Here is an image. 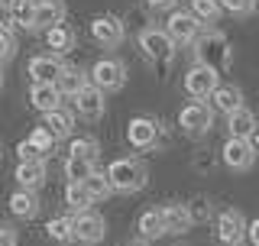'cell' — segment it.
<instances>
[{
  "label": "cell",
  "instance_id": "cell-1",
  "mask_svg": "<svg viewBox=\"0 0 259 246\" xmlns=\"http://www.w3.org/2000/svg\"><path fill=\"white\" fill-rule=\"evenodd\" d=\"M194 59H198V65H204V68L210 71H227L230 68V43H227L224 32H201L198 43H194Z\"/></svg>",
  "mask_w": 259,
  "mask_h": 246
},
{
  "label": "cell",
  "instance_id": "cell-2",
  "mask_svg": "<svg viewBox=\"0 0 259 246\" xmlns=\"http://www.w3.org/2000/svg\"><path fill=\"white\" fill-rule=\"evenodd\" d=\"M104 175H107L110 188L120 191V194H133V191H140V188H146V166L140 159H133V155L113 159Z\"/></svg>",
  "mask_w": 259,
  "mask_h": 246
},
{
  "label": "cell",
  "instance_id": "cell-3",
  "mask_svg": "<svg viewBox=\"0 0 259 246\" xmlns=\"http://www.w3.org/2000/svg\"><path fill=\"white\" fill-rule=\"evenodd\" d=\"M88 81L104 94L120 91L123 81H126V68H123V62H117V59H97L91 65V71H88Z\"/></svg>",
  "mask_w": 259,
  "mask_h": 246
},
{
  "label": "cell",
  "instance_id": "cell-4",
  "mask_svg": "<svg viewBox=\"0 0 259 246\" xmlns=\"http://www.w3.org/2000/svg\"><path fill=\"white\" fill-rule=\"evenodd\" d=\"M140 49L146 52V59H152V62H172V55H175V43L162 26L143 29L140 32Z\"/></svg>",
  "mask_w": 259,
  "mask_h": 246
},
{
  "label": "cell",
  "instance_id": "cell-5",
  "mask_svg": "<svg viewBox=\"0 0 259 246\" xmlns=\"http://www.w3.org/2000/svg\"><path fill=\"white\" fill-rule=\"evenodd\" d=\"M210 123H214V110H210V104H204V101L185 104L182 113H178V127L188 136H204L210 130Z\"/></svg>",
  "mask_w": 259,
  "mask_h": 246
},
{
  "label": "cell",
  "instance_id": "cell-6",
  "mask_svg": "<svg viewBox=\"0 0 259 246\" xmlns=\"http://www.w3.org/2000/svg\"><path fill=\"white\" fill-rule=\"evenodd\" d=\"M165 32L172 36L175 46L198 43V36H201V20H198L194 13H188V10H175L172 16H168V23H165Z\"/></svg>",
  "mask_w": 259,
  "mask_h": 246
},
{
  "label": "cell",
  "instance_id": "cell-7",
  "mask_svg": "<svg viewBox=\"0 0 259 246\" xmlns=\"http://www.w3.org/2000/svg\"><path fill=\"white\" fill-rule=\"evenodd\" d=\"M217 240H221V246H240L246 240V220L240 211L227 208L217 214Z\"/></svg>",
  "mask_w": 259,
  "mask_h": 246
},
{
  "label": "cell",
  "instance_id": "cell-8",
  "mask_svg": "<svg viewBox=\"0 0 259 246\" xmlns=\"http://www.w3.org/2000/svg\"><path fill=\"white\" fill-rule=\"evenodd\" d=\"M91 36H94V43L97 46H104V49H117L120 43H123V23H120V16H113V13H104V16H94L91 20Z\"/></svg>",
  "mask_w": 259,
  "mask_h": 246
},
{
  "label": "cell",
  "instance_id": "cell-9",
  "mask_svg": "<svg viewBox=\"0 0 259 246\" xmlns=\"http://www.w3.org/2000/svg\"><path fill=\"white\" fill-rule=\"evenodd\" d=\"M126 143L133 149H152L159 143V120L156 117H133L126 123Z\"/></svg>",
  "mask_w": 259,
  "mask_h": 246
},
{
  "label": "cell",
  "instance_id": "cell-10",
  "mask_svg": "<svg viewBox=\"0 0 259 246\" xmlns=\"http://www.w3.org/2000/svg\"><path fill=\"white\" fill-rule=\"evenodd\" d=\"M256 162V146L253 139H227L224 143V166L233 172H246Z\"/></svg>",
  "mask_w": 259,
  "mask_h": 246
},
{
  "label": "cell",
  "instance_id": "cell-11",
  "mask_svg": "<svg viewBox=\"0 0 259 246\" xmlns=\"http://www.w3.org/2000/svg\"><path fill=\"white\" fill-rule=\"evenodd\" d=\"M221 75L217 71H210V68H204V65H194V68H188V75H185V91H188L194 101H204V97H210L217 91V81Z\"/></svg>",
  "mask_w": 259,
  "mask_h": 246
},
{
  "label": "cell",
  "instance_id": "cell-12",
  "mask_svg": "<svg viewBox=\"0 0 259 246\" xmlns=\"http://www.w3.org/2000/svg\"><path fill=\"white\" fill-rule=\"evenodd\" d=\"M26 71H29V78H32V85H59V78H62V71H65V65L59 55H36L29 65H26Z\"/></svg>",
  "mask_w": 259,
  "mask_h": 246
},
{
  "label": "cell",
  "instance_id": "cell-13",
  "mask_svg": "<svg viewBox=\"0 0 259 246\" xmlns=\"http://www.w3.org/2000/svg\"><path fill=\"white\" fill-rule=\"evenodd\" d=\"M104 233H107V224H104V217L97 214V211H81L75 214V240L78 243H101Z\"/></svg>",
  "mask_w": 259,
  "mask_h": 246
},
{
  "label": "cell",
  "instance_id": "cell-14",
  "mask_svg": "<svg viewBox=\"0 0 259 246\" xmlns=\"http://www.w3.org/2000/svg\"><path fill=\"white\" fill-rule=\"evenodd\" d=\"M71 104H75V113L84 120H101L104 117V91H97L94 85H88L84 91H78L71 97Z\"/></svg>",
  "mask_w": 259,
  "mask_h": 246
},
{
  "label": "cell",
  "instance_id": "cell-15",
  "mask_svg": "<svg viewBox=\"0 0 259 246\" xmlns=\"http://www.w3.org/2000/svg\"><path fill=\"white\" fill-rule=\"evenodd\" d=\"M65 23V0H36L32 29H52Z\"/></svg>",
  "mask_w": 259,
  "mask_h": 246
},
{
  "label": "cell",
  "instance_id": "cell-16",
  "mask_svg": "<svg viewBox=\"0 0 259 246\" xmlns=\"http://www.w3.org/2000/svg\"><path fill=\"white\" fill-rule=\"evenodd\" d=\"M159 217H162V230L165 233H185L191 227V217H188V208L178 201H168L159 208Z\"/></svg>",
  "mask_w": 259,
  "mask_h": 246
},
{
  "label": "cell",
  "instance_id": "cell-17",
  "mask_svg": "<svg viewBox=\"0 0 259 246\" xmlns=\"http://www.w3.org/2000/svg\"><path fill=\"white\" fill-rule=\"evenodd\" d=\"M227 130H230V136H233V139H253V133L259 130L256 113L249 110V107L233 110L230 117H227Z\"/></svg>",
  "mask_w": 259,
  "mask_h": 246
},
{
  "label": "cell",
  "instance_id": "cell-18",
  "mask_svg": "<svg viewBox=\"0 0 259 246\" xmlns=\"http://www.w3.org/2000/svg\"><path fill=\"white\" fill-rule=\"evenodd\" d=\"M243 107V94H240V88L237 85H217V91L210 94V110H221L230 117L233 110H240Z\"/></svg>",
  "mask_w": 259,
  "mask_h": 246
},
{
  "label": "cell",
  "instance_id": "cell-19",
  "mask_svg": "<svg viewBox=\"0 0 259 246\" xmlns=\"http://www.w3.org/2000/svg\"><path fill=\"white\" fill-rule=\"evenodd\" d=\"M29 104L36 110H42V113H52V110L62 107V94H59V88H55V85H32Z\"/></svg>",
  "mask_w": 259,
  "mask_h": 246
},
{
  "label": "cell",
  "instance_id": "cell-20",
  "mask_svg": "<svg viewBox=\"0 0 259 246\" xmlns=\"http://www.w3.org/2000/svg\"><path fill=\"white\" fill-rule=\"evenodd\" d=\"M13 178L20 182V188L36 191V188L46 182V162H20L16 172H13Z\"/></svg>",
  "mask_w": 259,
  "mask_h": 246
},
{
  "label": "cell",
  "instance_id": "cell-21",
  "mask_svg": "<svg viewBox=\"0 0 259 246\" xmlns=\"http://www.w3.org/2000/svg\"><path fill=\"white\" fill-rule=\"evenodd\" d=\"M10 211H13V217H20V220H32V217L39 214V198H36V191H26V188L13 191V194H10Z\"/></svg>",
  "mask_w": 259,
  "mask_h": 246
},
{
  "label": "cell",
  "instance_id": "cell-22",
  "mask_svg": "<svg viewBox=\"0 0 259 246\" xmlns=\"http://www.w3.org/2000/svg\"><path fill=\"white\" fill-rule=\"evenodd\" d=\"M91 85V81H88V75L81 68H75V65H65V71H62V78H59V94L62 97H75L78 91H84V88Z\"/></svg>",
  "mask_w": 259,
  "mask_h": 246
},
{
  "label": "cell",
  "instance_id": "cell-23",
  "mask_svg": "<svg viewBox=\"0 0 259 246\" xmlns=\"http://www.w3.org/2000/svg\"><path fill=\"white\" fill-rule=\"evenodd\" d=\"M46 46L52 49V55H65V52H71L75 49V29L71 26H52V29H46Z\"/></svg>",
  "mask_w": 259,
  "mask_h": 246
},
{
  "label": "cell",
  "instance_id": "cell-24",
  "mask_svg": "<svg viewBox=\"0 0 259 246\" xmlns=\"http://www.w3.org/2000/svg\"><path fill=\"white\" fill-rule=\"evenodd\" d=\"M42 127H46L55 139H65V136H71V130H75V117H71L65 107H59V110L46 113V123H42Z\"/></svg>",
  "mask_w": 259,
  "mask_h": 246
},
{
  "label": "cell",
  "instance_id": "cell-25",
  "mask_svg": "<svg viewBox=\"0 0 259 246\" xmlns=\"http://www.w3.org/2000/svg\"><path fill=\"white\" fill-rule=\"evenodd\" d=\"M136 233H140V240H146V243H149V240H159V236L165 233V230H162V217H159L156 208L140 214V220H136Z\"/></svg>",
  "mask_w": 259,
  "mask_h": 246
},
{
  "label": "cell",
  "instance_id": "cell-26",
  "mask_svg": "<svg viewBox=\"0 0 259 246\" xmlns=\"http://www.w3.org/2000/svg\"><path fill=\"white\" fill-rule=\"evenodd\" d=\"M94 172H97L94 162L75 159V155H68V159H65V178H68V185H84Z\"/></svg>",
  "mask_w": 259,
  "mask_h": 246
},
{
  "label": "cell",
  "instance_id": "cell-27",
  "mask_svg": "<svg viewBox=\"0 0 259 246\" xmlns=\"http://www.w3.org/2000/svg\"><path fill=\"white\" fill-rule=\"evenodd\" d=\"M46 233L55 243H71L75 240V217H52L46 224Z\"/></svg>",
  "mask_w": 259,
  "mask_h": 246
},
{
  "label": "cell",
  "instance_id": "cell-28",
  "mask_svg": "<svg viewBox=\"0 0 259 246\" xmlns=\"http://www.w3.org/2000/svg\"><path fill=\"white\" fill-rule=\"evenodd\" d=\"M10 16H13V23L20 29H29L32 32V16H36V0H10Z\"/></svg>",
  "mask_w": 259,
  "mask_h": 246
},
{
  "label": "cell",
  "instance_id": "cell-29",
  "mask_svg": "<svg viewBox=\"0 0 259 246\" xmlns=\"http://www.w3.org/2000/svg\"><path fill=\"white\" fill-rule=\"evenodd\" d=\"M68 155H75V159H84V162H94V166H97L101 143H97V139H91V136H78V139H71Z\"/></svg>",
  "mask_w": 259,
  "mask_h": 246
},
{
  "label": "cell",
  "instance_id": "cell-30",
  "mask_svg": "<svg viewBox=\"0 0 259 246\" xmlns=\"http://www.w3.org/2000/svg\"><path fill=\"white\" fill-rule=\"evenodd\" d=\"M65 204H68L75 214H81V211H91V194H88V188L84 185H68L65 188Z\"/></svg>",
  "mask_w": 259,
  "mask_h": 246
},
{
  "label": "cell",
  "instance_id": "cell-31",
  "mask_svg": "<svg viewBox=\"0 0 259 246\" xmlns=\"http://www.w3.org/2000/svg\"><path fill=\"white\" fill-rule=\"evenodd\" d=\"M84 188H88V194H91V201H104V198H110V191H113L104 172H94V175L84 182Z\"/></svg>",
  "mask_w": 259,
  "mask_h": 246
},
{
  "label": "cell",
  "instance_id": "cell-32",
  "mask_svg": "<svg viewBox=\"0 0 259 246\" xmlns=\"http://www.w3.org/2000/svg\"><path fill=\"white\" fill-rule=\"evenodd\" d=\"M191 13L201 23H214L221 16V0H191Z\"/></svg>",
  "mask_w": 259,
  "mask_h": 246
},
{
  "label": "cell",
  "instance_id": "cell-33",
  "mask_svg": "<svg viewBox=\"0 0 259 246\" xmlns=\"http://www.w3.org/2000/svg\"><path fill=\"white\" fill-rule=\"evenodd\" d=\"M29 143L36 146V149L42 152V155H49V152L55 149V146H59V139H55L52 133H49L46 127H36V130H32V136H29Z\"/></svg>",
  "mask_w": 259,
  "mask_h": 246
},
{
  "label": "cell",
  "instance_id": "cell-34",
  "mask_svg": "<svg viewBox=\"0 0 259 246\" xmlns=\"http://www.w3.org/2000/svg\"><path fill=\"white\" fill-rule=\"evenodd\" d=\"M185 208H188L191 224H194V220H207V217H210V204H207L204 198H194L191 204H185Z\"/></svg>",
  "mask_w": 259,
  "mask_h": 246
},
{
  "label": "cell",
  "instance_id": "cell-35",
  "mask_svg": "<svg viewBox=\"0 0 259 246\" xmlns=\"http://www.w3.org/2000/svg\"><path fill=\"white\" fill-rule=\"evenodd\" d=\"M16 155H20V162H42V159H46V155L39 152L36 146L29 143V139H23V143L16 146Z\"/></svg>",
  "mask_w": 259,
  "mask_h": 246
},
{
  "label": "cell",
  "instance_id": "cell-36",
  "mask_svg": "<svg viewBox=\"0 0 259 246\" xmlns=\"http://www.w3.org/2000/svg\"><path fill=\"white\" fill-rule=\"evenodd\" d=\"M16 55V39L10 32H0V65H7Z\"/></svg>",
  "mask_w": 259,
  "mask_h": 246
},
{
  "label": "cell",
  "instance_id": "cell-37",
  "mask_svg": "<svg viewBox=\"0 0 259 246\" xmlns=\"http://www.w3.org/2000/svg\"><path fill=\"white\" fill-rule=\"evenodd\" d=\"M221 7L230 13H249L256 7V0H221Z\"/></svg>",
  "mask_w": 259,
  "mask_h": 246
},
{
  "label": "cell",
  "instance_id": "cell-38",
  "mask_svg": "<svg viewBox=\"0 0 259 246\" xmlns=\"http://www.w3.org/2000/svg\"><path fill=\"white\" fill-rule=\"evenodd\" d=\"M13 29H16V23H13V16H10V7L0 4V32H10V36H13Z\"/></svg>",
  "mask_w": 259,
  "mask_h": 246
},
{
  "label": "cell",
  "instance_id": "cell-39",
  "mask_svg": "<svg viewBox=\"0 0 259 246\" xmlns=\"http://www.w3.org/2000/svg\"><path fill=\"white\" fill-rule=\"evenodd\" d=\"M0 246H16V230L13 227H0Z\"/></svg>",
  "mask_w": 259,
  "mask_h": 246
},
{
  "label": "cell",
  "instance_id": "cell-40",
  "mask_svg": "<svg viewBox=\"0 0 259 246\" xmlns=\"http://www.w3.org/2000/svg\"><path fill=\"white\" fill-rule=\"evenodd\" d=\"M246 240L253 246H259V217L253 220V224H246Z\"/></svg>",
  "mask_w": 259,
  "mask_h": 246
},
{
  "label": "cell",
  "instance_id": "cell-41",
  "mask_svg": "<svg viewBox=\"0 0 259 246\" xmlns=\"http://www.w3.org/2000/svg\"><path fill=\"white\" fill-rule=\"evenodd\" d=\"M146 4H149L152 10H172V7H175V0H146Z\"/></svg>",
  "mask_w": 259,
  "mask_h": 246
},
{
  "label": "cell",
  "instance_id": "cell-42",
  "mask_svg": "<svg viewBox=\"0 0 259 246\" xmlns=\"http://www.w3.org/2000/svg\"><path fill=\"white\" fill-rule=\"evenodd\" d=\"M123 246H149L146 240H130V243H123Z\"/></svg>",
  "mask_w": 259,
  "mask_h": 246
},
{
  "label": "cell",
  "instance_id": "cell-43",
  "mask_svg": "<svg viewBox=\"0 0 259 246\" xmlns=\"http://www.w3.org/2000/svg\"><path fill=\"white\" fill-rule=\"evenodd\" d=\"M253 146H256V152H259V130L253 133Z\"/></svg>",
  "mask_w": 259,
  "mask_h": 246
},
{
  "label": "cell",
  "instance_id": "cell-44",
  "mask_svg": "<svg viewBox=\"0 0 259 246\" xmlns=\"http://www.w3.org/2000/svg\"><path fill=\"white\" fill-rule=\"evenodd\" d=\"M0 85H4V71H0Z\"/></svg>",
  "mask_w": 259,
  "mask_h": 246
},
{
  "label": "cell",
  "instance_id": "cell-45",
  "mask_svg": "<svg viewBox=\"0 0 259 246\" xmlns=\"http://www.w3.org/2000/svg\"><path fill=\"white\" fill-rule=\"evenodd\" d=\"M0 4H10V0H0Z\"/></svg>",
  "mask_w": 259,
  "mask_h": 246
},
{
  "label": "cell",
  "instance_id": "cell-46",
  "mask_svg": "<svg viewBox=\"0 0 259 246\" xmlns=\"http://www.w3.org/2000/svg\"><path fill=\"white\" fill-rule=\"evenodd\" d=\"M0 155H4V149H0Z\"/></svg>",
  "mask_w": 259,
  "mask_h": 246
}]
</instances>
